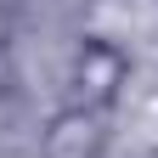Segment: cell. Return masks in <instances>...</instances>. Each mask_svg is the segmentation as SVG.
Instances as JSON below:
<instances>
[{"instance_id": "277c9868", "label": "cell", "mask_w": 158, "mask_h": 158, "mask_svg": "<svg viewBox=\"0 0 158 158\" xmlns=\"http://www.w3.org/2000/svg\"><path fill=\"white\" fill-rule=\"evenodd\" d=\"M17 6H23V0H0V11H17Z\"/></svg>"}, {"instance_id": "6da1fadb", "label": "cell", "mask_w": 158, "mask_h": 158, "mask_svg": "<svg viewBox=\"0 0 158 158\" xmlns=\"http://www.w3.org/2000/svg\"><path fill=\"white\" fill-rule=\"evenodd\" d=\"M124 85H130L124 45H113V40H102V34H90V40L73 45V56H68V96H73V107L107 113V107H118Z\"/></svg>"}, {"instance_id": "7a4b0ae2", "label": "cell", "mask_w": 158, "mask_h": 158, "mask_svg": "<svg viewBox=\"0 0 158 158\" xmlns=\"http://www.w3.org/2000/svg\"><path fill=\"white\" fill-rule=\"evenodd\" d=\"M102 152H107V113L68 102L40 130V158H102Z\"/></svg>"}, {"instance_id": "3957f363", "label": "cell", "mask_w": 158, "mask_h": 158, "mask_svg": "<svg viewBox=\"0 0 158 158\" xmlns=\"http://www.w3.org/2000/svg\"><path fill=\"white\" fill-rule=\"evenodd\" d=\"M11 51V11H0V56Z\"/></svg>"}]
</instances>
